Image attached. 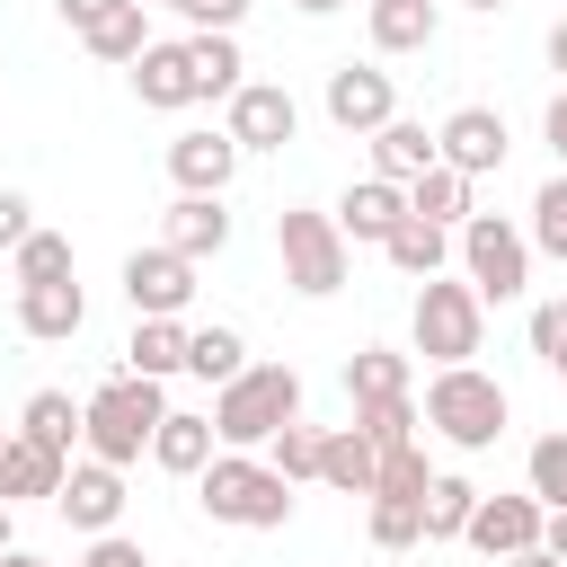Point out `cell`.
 Listing matches in <instances>:
<instances>
[{
  "mask_svg": "<svg viewBox=\"0 0 567 567\" xmlns=\"http://www.w3.org/2000/svg\"><path fill=\"white\" fill-rule=\"evenodd\" d=\"M452 452H487L496 434H505V381H487L478 363H443L434 381H425V408H416Z\"/></svg>",
  "mask_w": 567,
  "mask_h": 567,
  "instance_id": "obj_4",
  "label": "cell"
},
{
  "mask_svg": "<svg viewBox=\"0 0 567 567\" xmlns=\"http://www.w3.org/2000/svg\"><path fill=\"white\" fill-rule=\"evenodd\" d=\"M532 354L567 381V301H540V310H532Z\"/></svg>",
  "mask_w": 567,
  "mask_h": 567,
  "instance_id": "obj_40",
  "label": "cell"
},
{
  "mask_svg": "<svg viewBox=\"0 0 567 567\" xmlns=\"http://www.w3.org/2000/svg\"><path fill=\"white\" fill-rule=\"evenodd\" d=\"M0 452H9V425H0Z\"/></svg>",
  "mask_w": 567,
  "mask_h": 567,
  "instance_id": "obj_54",
  "label": "cell"
},
{
  "mask_svg": "<svg viewBox=\"0 0 567 567\" xmlns=\"http://www.w3.org/2000/svg\"><path fill=\"white\" fill-rule=\"evenodd\" d=\"M408 337H416V354L443 372V363H470L478 354V337H487V301L470 292V284H452V275H425L416 284V310H408Z\"/></svg>",
  "mask_w": 567,
  "mask_h": 567,
  "instance_id": "obj_6",
  "label": "cell"
},
{
  "mask_svg": "<svg viewBox=\"0 0 567 567\" xmlns=\"http://www.w3.org/2000/svg\"><path fill=\"white\" fill-rule=\"evenodd\" d=\"M505 151H514V133H505V115H496V106H452V115H443V133H434V159H443V168H461L470 186H478L487 168H505Z\"/></svg>",
  "mask_w": 567,
  "mask_h": 567,
  "instance_id": "obj_9",
  "label": "cell"
},
{
  "mask_svg": "<svg viewBox=\"0 0 567 567\" xmlns=\"http://www.w3.org/2000/svg\"><path fill=\"white\" fill-rule=\"evenodd\" d=\"M18 328L35 346H62V337L89 328V292L80 284H18Z\"/></svg>",
  "mask_w": 567,
  "mask_h": 567,
  "instance_id": "obj_17",
  "label": "cell"
},
{
  "mask_svg": "<svg viewBox=\"0 0 567 567\" xmlns=\"http://www.w3.org/2000/svg\"><path fill=\"white\" fill-rule=\"evenodd\" d=\"M363 532H372L381 558H408V549L425 540V505H416V496H372V505H363Z\"/></svg>",
  "mask_w": 567,
  "mask_h": 567,
  "instance_id": "obj_33",
  "label": "cell"
},
{
  "mask_svg": "<svg viewBox=\"0 0 567 567\" xmlns=\"http://www.w3.org/2000/svg\"><path fill=\"white\" fill-rule=\"evenodd\" d=\"M558 301H567V292H558Z\"/></svg>",
  "mask_w": 567,
  "mask_h": 567,
  "instance_id": "obj_57",
  "label": "cell"
},
{
  "mask_svg": "<svg viewBox=\"0 0 567 567\" xmlns=\"http://www.w3.org/2000/svg\"><path fill=\"white\" fill-rule=\"evenodd\" d=\"M0 549H18V540H9V505H0Z\"/></svg>",
  "mask_w": 567,
  "mask_h": 567,
  "instance_id": "obj_53",
  "label": "cell"
},
{
  "mask_svg": "<svg viewBox=\"0 0 567 567\" xmlns=\"http://www.w3.org/2000/svg\"><path fill=\"white\" fill-rule=\"evenodd\" d=\"M461 9H478V18H496V9H514V0H461Z\"/></svg>",
  "mask_w": 567,
  "mask_h": 567,
  "instance_id": "obj_51",
  "label": "cell"
},
{
  "mask_svg": "<svg viewBox=\"0 0 567 567\" xmlns=\"http://www.w3.org/2000/svg\"><path fill=\"white\" fill-rule=\"evenodd\" d=\"M390 115H399V89H390L381 62H337L328 71V124L337 133H381Z\"/></svg>",
  "mask_w": 567,
  "mask_h": 567,
  "instance_id": "obj_11",
  "label": "cell"
},
{
  "mask_svg": "<svg viewBox=\"0 0 567 567\" xmlns=\"http://www.w3.org/2000/svg\"><path fill=\"white\" fill-rule=\"evenodd\" d=\"M523 239H532L540 257H558V266H567V177H549V186L532 195V230H523Z\"/></svg>",
  "mask_w": 567,
  "mask_h": 567,
  "instance_id": "obj_38",
  "label": "cell"
},
{
  "mask_svg": "<svg viewBox=\"0 0 567 567\" xmlns=\"http://www.w3.org/2000/svg\"><path fill=\"white\" fill-rule=\"evenodd\" d=\"M275 248H284V284L301 301H328L346 284V239H337V213H310V204H284L275 213Z\"/></svg>",
  "mask_w": 567,
  "mask_h": 567,
  "instance_id": "obj_7",
  "label": "cell"
},
{
  "mask_svg": "<svg viewBox=\"0 0 567 567\" xmlns=\"http://www.w3.org/2000/svg\"><path fill=\"white\" fill-rule=\"evenodd\" d=\"M221 133L239 142V159H248V151H284V142L301 133V106H292V89H284V80H248V89L230 97Z\"/></svg>",
  "mask_w": 567,
  "mask_h": 567,
  "instance_id": "obj_8",
  "label": "cell"
},
{
  "mask_svg": "<svg viewBox=\"0 0 567 567\" xmlns=\"http://www.w3.org/2000/svg\"><path fill=\"white\" fill-rule=\"evenodd\" d=\"M363 142H372V177H390V186H416V177L434 168V133L408 124V115H390V124L363 133Z\"/></svg>",
  "mask_w": 567,
  "mask_h": 567,
  "instance_id": "obj_19",
  "label": "cell"
},
{
  "mask_svg": "<svg viewBox=\"0 0 567 567\" xmlns=\"http://www.w3.org/2000/svg\"><path fill=\"white\" fill-rule=\"evenodd\" d=\"M523 478H532L523 496H532L540 514H567V434H540L532 461H523Z\"/></svg>",
  "mask_w": 567,
  "mask_h": 567,
  "instance_id": "obj_34",
  "label": "cell"
},
{
  "mask_svg": "<svg viewBox=\"0 0 567 567\" xmlns=\"http://www.w3.org/2000/svg\"><path fill=\"white\" fill-rule=\"evenodd\" d=\"M186 71H195V97H239L248 89V62H239V35H186Z\"/></svg>",
  "mask_w": 567,
  "mask_h": 567,
  "instance_id": "obj_24",
  "label": "cell"
},
{
  "mask_svg": "<svg viewBox=\"0 0 567 567\" xmlns=\"http://www.w3.org/2000/svg\"><path fill=\"white\" fill-rule=\"evenodd\" d=\"M408 213H416V221H434V230H461V221H470L478 204H470V177L434 159V168H425V177L408 186Z\"/></svg>",
  "mask_w": 567,
  "mask_h": 567,
  "instance_id": "obj_25",
  "label": "cell"
},
{
  "mask_svg": "<svg viewBox=\"0 0 567 567\" xmlns=\"http://www.w3.org/2000/svg\"><path fill=\"white\" fill-rule=\"evenodd\" d=\"M434 27H443L434 0H390V9H372V53H425Z\"/></svg>",
  "mask_w": 567,
  "mask_h": 567,
  "instance_id": "obj_30",
  "label": "cell"
},
{
  "mask_svg": "<svg viewBox=\"0 0 567 567\" xmlns=\"http://www.w3.org/2000/svg\"><path fill=\"white\" fill-rule=\"evenodd\" d=\"M159 416H168L159 381H133V372H115V381H106V390L80 408V443H89V461H106V470H133V461L151 452Z\"/></svg>",
  "mask_w": 567,
  "mask_h": 567,
  "instance_id": "obj_3",
  "label": "cell"
},
{
  "mask_svg": "<svg viewBox=\"0 0 567 567\" xmlns=\"http://www.w3.org/2000/svg\"><path fill=\"white\" fill-rule=\"evenodd\" d=\"M133 97H142V106H159V115L195 106V71H186V44H151V53L133 62Z\"/></svg>",
  "mask_w": 567,
  "mask_h": 567,
  "instance_id": "obj_20",
  "label": "cell"
},
{
  "mask_svg": "<svg viewBox=\"0 0 567 567\" xmlns=\"http://www.w3.org/2000/svg\"><path fill=\"white\" fill-rule=\"evenodd\" d=\"M292 416H301V372H292V363H248L239 381L213 390V443H221V452H257V443H275Z\"/></svg>",
  "mask_w": 567,
  "mask_h": 567,
  "instance_id": "obj_1",
  "label": "cell"
},
{
  "mask_svg": "<svg viewBox=\"0 0 567 567\" xmlns=\"http://www.w3.org/2000/svg\"><path fill=\"white\" fill-rule=\"evenodd\" d=\"M168 177H177V195H221L239 177V142L221 124H195V133L168 142Z\"/></svg>",
  "mask_w": 567,
  "mask_h": 567,
  "instance_id": "obj_13",
  "label": "cell"
},
{
  "mask_svg": "<svg viewBox=\"0 0 567 567\" xmlns=\"http://www.w3.org/2000/svg\"><path fill=\"white\" fill-rule=\"evenodd\" d=\"M142 9H177V18H186V9H195V0H142Z\"/></svg>",
  "mask_w": 567,
  "mask_h": 567,
  "instance_id": "obj_52",
  "label": "cell"
},
{
  "mask_svg": "<svg viewBox=\"0 0 567 567\" xmlns=\"http://www.w3.org/2000/svg\"><path fill=\"white\" fill-rule=\"evenodd\" d=\"M213 452H221V443H213V416H186V408H168L159 434H151V461H159L168 478H195Z\"/></svg>",
  "mask_w": 567,
  "mask_h": 567,
  "instance_id": "obj_22",
  "label": "cell"
},
{
  "mask_svg": "<svg viewBox=\"0 0 567 567\" xmlns=\"http://www.w3.org/2000/svg\"><path fill=\"white\" fill-rule=\"evenodd\" d=\"M124 372H133V381H168V372H186V319H133V337H124Z\"/></svg>",
  "mask_w": 567,
  "mask_h": 567,
  "instance_id": "obj_21",
  "label": "cell"
},
{
  "mask_svg": "<svg viewBox=\"0 0 567 567\" xmlns=\"http://www.w3.org/2000/svg\"><path fill=\"white\" fill-rule=\"evenodd\" d=\"M416 399H381V408H354V434L372 443V452H390V443H416Z\"/></svg>",
  "mask_w": 567,
  "mask_h": 567,
  "instance_id": "obj_37",
  "label": "cell"
},
{
  "mask_svg": "<svg viewBox=\"0 0 567 567\" xmlns=\"http://www.w3.org/2000/svg\"><path fill=\"white\" fill-rule=\"evenodd\" d=\"M124 301H133V319H177V310L195 301V266L151 239V248L124 257Z\"/></svg>",
  "mask_w": 567,
  "mask_h": 567,
  "instance_id": "obj_10",
  "label": "cell"
},
{
  "mask_svg": "<svg viewBox=\"0 0 567 567\" xmlns=\"http://www.w3.org/2000/svg\"><path fill=\"white\" fill-rule=\"evenodd\" d=\"M71 567H151V558H142V540H124V532H97V540H89Z\"/></svg>",
  "mask_w": 567,
  "mask_h": 567,
  "instance_id": "obj_41",
  "label": "cell"
},
{
  "mask_svg": "<svg viewBox=\"0 0 567 567\" xmlns=\"http://www.w3.org/2000/svg\"><path fill=\"white\" fill-rule=\"evenodd\" d=\"M540 505L532 496H478V514H470V549H487V558H523V549H540Z\"/></svg>",
  "mask_w": 567,
  "mask_h": 567,
  "instance_id": "obj_14",
  "label": "cell"
},
{
  "mask_svg": "<svg viewBox=\"0 0 567 567\" xmlns=\"http://www.w3.org/2000/svg\"><path fill=\"white\" fill-rule=\"evenodd\" d=\"M505 567H558V558H549V549H523V558H505Z\"/></svg>",
  "mask_w": 567,
  "mask_h": 567,
  "instance_id": "obj_50",
  "label": "cell"
},
{
  "mask_svg": "<svg viewBox=\"0 0 567 567\" xmlns=\"http://www.w3.org/2000/svg\"><path fill=\"white\" fill-rule=\"evenodd\" d=\"M80 44H89L97 62H124V71H133V62L151 53V9H142V0H124V9H106V18H97Z\"/></svg>",
  "mask_w": 567,
  "mask_h": 567,
  "instance_id": "obj_27",
  "label": "cell"
},
{
  "mask_svg": "<svg viewBox=\"0 0 567 567\" xmlns=\"http://www.w3.org/2000/svg\"><path fill=\"white\" fill-rule=\"evenodd\" d=\"M186 18H195V35H239V18H248V0H195Z\"/></svg>",
  "mask_w": 567,
  "mask_h": 567,
  "instance_id": "obj_42",
  "label": "cell"
},
{
  "mask_svg": "<svg viewBox=\"0 0 567 567\" xmlns=\"http://www.w3.org/2000/svg\"><path fill=\"white\" fill-rule=\"evenodd\" d=\"M346 399L354 408H381V399H416V372L399 346H354L346 354Z\"/></svg>",
  "mask_w": 567,
  "mask_h": 567,
  "instance_id": "obj_18",
  "label": "cell"
},
{
  "mask_svg": "<svg viewBox=\"0 0 567 567\" xmlns=\"http://www.w3.org/2000/svg\"><path fill=\"white\" fill-rule=\"evenodd\" d=\"M540 549H549V558L567 567V514H549V523H540Z\"/></svg>",
  "mask_w": 567,
  "mask_h": 567,
  "instance_id": "obj_46",
  "label": "cell"
},
{
  "mask_svg": "<svg viewBox=\"0 0 567 567\" xmlns=\"http://www.w3.org/2000/svg\"><path fill=\"white\" fill-rule=\"evenodd\" d=\"M9 257H18V284H71V239L62 230H27Z\"/></svg>",
  "mask_w": 567,
  "mask_h": 567,
  "instance_id": "obj_36",
  "label": "cell"
},
{
  "mask_svg": "<svg viewBox=\"0 0 567 567\" xmlns=\"http://www.w3.org/2000/svg\"><path fill=\"white\" fill-rule=\"evenodd\" d=\"M27 230H35V204H27L18 186H0V248H18Z\"/></svg>",
  "mask_w": 567,
  "mask_h": 567,
  "instance_id": "obj_43",
  "label": "cell"
},
{
  "mask_svg": "<svg viewBox=\"0 0 567 567\" xmlns=\"http://www.w3.org/2000/svg\"><path fill=\"white\" fill-rule=\"evenodd\" d=\"M452 248H461V284H470L478 301H523V292H532V239H523L505 213H470V221L452 230Z\"/></svg>",
  "mask_w": 567,
  "mask_h": 567,
  "instance_id": "obj_5",
  "label": "cell"
},
{
  "mask_svg": "<svg viewBox=\"0 0 567 567\" xmlns=\"http://www.w3.org/2000/svg\"><path fill=\"white\" fill-rule=\"evenodd\" d=\"M399 221H408V186H390V177H363V186L337 195V239H346V248H354V239L381 248Z\"/></svg>",
  "mask_w": 567,
  "mask_h": 567,
  "instance_id": "obj_15",
  "label": "cell"
},
{
  "mask_svg": "<svg viewBox=\"0 0 567 567\" xmlns=\"http://www.w3.org/2000/svg\"><path fill=\"white\" fill-rule=\"evenodd\" d=\"M195 505H204L213 523H230V532H284V523H292V487H284L257 452H213V461L195 470Z\"/></svg>",
  "mask_w": 567,
  "mask_h": 567,
  "instance_id": "obj_2",
  "label": "cell"
},
{
  "mask_svg": "<svg viewBox=\"0 0 567 567\" xmlns=\"http://www.w3.org/2000/svg\"><path fill=\"white\" fill-rule=\"evenodd\" d=\"M319 443H328V434H319V425H301V416H292V425H284V434H275V443H266V470H275V478H284V487H301V478H319Z\"/></svg>",
  "mask_w": 567,
  "mask_h": 567,
  "instance_id": "obj_35",
  "label": "cell"
},
{
  "mask_svg": "<svg viewBox=\"0 0 567 567\" xmlns=\"http://www.w3.org/2000/svg\"><path fill=\"white\" fill-rule=\"evenodd\" d=\"M381 567H408V558H381Z\"/></svg>",
  "mask_w": 567,
  "mask_h": 567,
  "instance_id": "obj_55",
  "label": "cell"
},
{
  "mask_svg": "<svg viewBox=\"0 0 567 567\" xmlns=\"http://www.w3.org/2000/svg\"><path fill=\"white\" fill-rule=\"evenodd\" d=\"M425 540H461L470 532V514H478V487L461 478V470H443V478H425Z\"/></svg>",
  "mask_w": 567,
  "mask_h": 567,
  "instance_id": "obj_32",
  "label": "cell"
},
{
  "mask_svg": "<svg viewBox=\"0 0 567 567\" xmlns=\"http://www.w3.org/2000/svg\"><path fill=\"white\" fill-rule=\"evenodd\" d=\"M62 452H44V443H27V434H9V452H0V505H27V496H53L62 487Z\"/></svg>",
  "mask_w": 567,
  "mask_h": 567,
  "instance_id": "obj_23",
  "label": "cell"
},
{
  "mask_svg": "<svg viewBox=\"0 0 567 567\" xmlns=\"http://www.w3.org/2000/svg\"><path fill=\"white\" fill-rule=\"evenodd\" d=\"M540 133H549V151H558V177H567V89L549 97V115H540Z\"/></svg>",
  "mask_w": 567,
  "mask_h": 567,
  "instance_id": "obj_45",
  "label": "cell"
},
{
  "mask_svg": "<svg viewBox=\"0 0 567 567\" xmlns=\"http://www.w3.org/2000/svg\"><path fill=\"white\" fill-rule=\"evenodd\" d=\"M159 248H177L186 266L221 257V248H230V213H221V195H177L168 221H159Z\"/></svg>",
  "mask_w": 567,
  "mask_h": 567,
  "instance_id": "obj_16",
  "label": "cell"
},
{
  "mask_svg": "<svg viewBox=\"0 0 567 567\" xmlns=\"http://www.w3.org/2000/svg\"><path fill=\"white\" fill-rule=\"evenodd\" d=\"M0 567H53V558H35V549H0Z\"/></svg>",
  "mask_w": 567,
  "mask_h": 567,
  "instance_id": "obj_48",
  "label": "cell"
},
{
  "mask_svg": "<svg viewBox=\"0 0 567 567\" xmlns=\"http://www.w3.org/2000/svg\"><path fill=\"white\" fill-rule=\"evenodd\" d=\"M53 9H62V27H71V35H89V27H97L106 9H124V0H53Z\"/></svg>",
  "mask_w": 567,
  "mask_h": 567,
  "instance_id": "obj_44",
  "label": "cell"
},
{
  "mask_svg": "<svg viewBox=\"0 0 567 567\" xmlns=\"http://www.w3.org/2000/svg\"><path fill=\"white\" fill-rule=\"evenodd\" d=\"M381 257H390L408 284H425V275H443V257H452V230H434V221H416V213H408V221L381 239Z\"/></svg>",
  "mask_w": 567,
  "mask_h": 567,
  "instance_id": "obj_28",
  "label": "cell"
},
{
  "mask_svg": "<svg viewBox=\"0 0 567 567\" xmlns=\"http://www.w3.org/2000/svg\"><path fill=\"white\" fill-rule=\"evenodd\" d=\"M292 9H301V18H328V9H346V0H292Z\"/></svg>",
  "mask_w": 567,
  "mask_h": 567,
  "instance_id": "obj_49",
  "label": "cell"
},
{
  "mask_svg": "<svg viewBox=\"0 0 567 567\" xmlns=\"http://www.w3.org/2000/svg\"><path fill=\"white\" fill-rule=\"evenodd\" d=\"M18 434L71 461V443H80V408H71V390H35V399L18 408Z\"/></svg>",
  "mask_w": 567,
  "mask_h": 567,
  "instance_id": "obj_31",
  "label": "cell"
},
{
  "mask_svg": "<svg viewBox=\"0 0 567 567\" xmlns=\"http://www.w3.org/2000/svg\"><path fill=\"white\" fill-rule=\"evenodd\" d=\"M372 9H390V0H372Z\"/></svg>",
  "mask_w": 567,
  "mask_h": 567,
  "instance_id": "obj_56",
  "label": "cell"
},
{
  "mask_svg": "<svg viewBox=\"0 0 567 567\" xmlns=\"http://www.w3.org/2000/svg\"><path fill=\"white\" fill-rule=\"evenodd\" d=\"M425 443H390L381 452V470H372V496H425Z\"/></svg>",
  "mask_w": 567,
  "mask_h": 567,
  "instance_id": "obj_39",
  "label": "cell"
},
{
  "mask_svg": "<svg viewBox=\"0 0 567 567\" xmlns=\"http://www.w3.org/2000/svg\"><path fill=\"white\" fill-rule=\"evenodd\" d=\"M186 372H195V381H213V390H221V381H239V372H248V337H239V328H221V319H213V328H186Z\"/></svg>",
  "mask_w": 567,
  "mask_h": 567,
  "instance_id": "obj_29",
  "label": "cell"
},
{
  "mask_svg": "<svg viewBox=\"0 0 567 567\" xmlns=\"http://www.w3.org/2000/svg\"><path fill=\"white\" fill-rule=\"evenodd\" d=\"M53 514L71 523V532H115V514H124V470H106V461H71L62 470V487H53Z\"/></svg>",
  "mask_w": 567,
  "mask_h": 567,
  "instance_id": "obj_12",
  "label": "cell"
},
{
  "mask_svg": "<svg viewBox=\"0 0 567 567\" xmlns=\"http://www.w3.org/2000/svg\"><path fill=\"white\" fill-rule=\"evenodd\" d=\"M549 71H558V80H567V18H558V27H549Z\"/></svg>",
  "mask_w": 567,
  "mask_h": 567,
  "instance_id": "obj_47",
  "label": "cell"
},
{
  "mask_svg": "<svg viewBox=\"0 0 567 567\" xmlns=\"http://www.w3.org/2000/svg\"><path fill=\"white\" fill-rule=\"evenodd\" d=\"M372 470H381V452H372L354 425H337V434L319 443V487H337V496H372Z\"/></svg>",
  "mask_w": 567,
  "mask_h": 567,
  "instance_id": "obj_26",
  "label": "cell"
}]
</instances>
